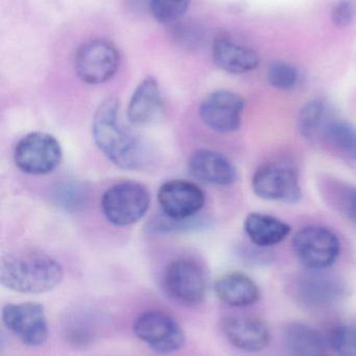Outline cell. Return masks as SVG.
Instances as JSON below:
<instances>
[{"label":"cell","instance_id":"ac0fdd59","mask_svg":"<svg viewBox=\"0 0 356 356\" xmlns=\"http://www.w3.org/2000/svg\"><path fill=\"white\" fill-rule=\"evenodd\" d=\"M215 292L222 302L232 307H250L261 297V291L254 280L238 272L221 276L215 282Z\"/></svg>","mask_w":356,"mask_h":356},{"label":"cell","instance_id":"ba28073f","mask_svg":"<svg viewBox=\"0 0 356 356\" xmlns=\"http://www.w3.org/2000/svg\"><path fill=\"white\" fill-rule=\"evenodd\" d=\"M60 142L46 133H31L17 144L14 152L16 166L22 172L44 175L52 172L62 161Z\"/></svg>","mask_w":356,"mask_h":356},{"label":"cell","instance_id":"e0dca14e","mask_svg":"<svg viewBox=\"0 0 356 356\" xmlns=\"http://www.w3.org/2000/svg\"><path fill=\"white\" fill-rule=\"evenodd\" d=\"M215 65L225 72L244 74L258 67L261 58L255 50L219 35L215 40L212 49Z\"/></svg>","mask_w":356,"mask_h":356},{"label":"cell","instance_id":"603a6c76","mask_svg":"<svg viewBox=\"0 0 356 356\" xmlns=\"http://www.w3.org/2000/svg\"><path fill=\"white\" fill-rule=\"evenodd\" d=\"M327 104L323 99H313L301 108L298 116V129L305 139H314L324 131L326 124Z\"/></svg>","mask_w":356,"mask_h":356},{"label":"cell","instance_id":"3957f363","mask_svg":"<svg viewBox=\"0 0 356 356\" xmlns=\"http://www.w3.org/2000/svg\"><path fill=\"white\" fill-rule=\"evenodd\" d=\"M150 203L146 186L139 182L123 181L104 193L100 205L105 217L113 225L129 226L146 216Z\"/></svg>","mask_w":356,"mask_h":356},{"label":"cell","instance_id":"4316f807","mask_svg":"<svg viewBox=\"0 0 356 356\" xmlns=\"http://www.w3.org/2000/svg\"><path fill=\"white\" fill-rule=\"evenodd\" d=\"M356 19V0H338L332 12V20L338 29L350 26Z\"/></svg>","mask_w":356,"mask_h":356},{"label":"cell","instance_id":"2e32d148","mask_svg":"<svg viewBox=\"0 0 356 356\" xmlns=\"http://www.w3.org/2000/svg\"><path fill=\"white\" fill-rule=\"evenodd\" d=\"M188 170L196 179L215 186H229L238 177L231 161L224 154L210 149L194 152L188 161Z\"/></svg>","mask_w":356,"mask_h":356},{"label":"cell","instance_id":"ffe728a7","mask_svg":"<svg viewBox=\"0 0 356 356\" xmlns=\"http://www.w3.org/2000/svg\"><path fill=\"white\" fill-rule=\"evenodd\" d=\"M284 342L292 356H319L325 347V341L317 330L299 322L286 325Z\"/></svg>","mask_w":356,"mask_h":356},{"label":"cell","instance_id":"7402d4cb","mask_svg":"<svg viewBox=\"0 0 356 356\" xmlns=\"http://www.w3.org/2000/svg\"><path fill=\"white\" fill-rule=\"evenodd\" d=\"M328 143L345 158L356 163V127L346 121H330L323 131Z\"/></svg>","mask_w":356,"mask_h":356},{"label":"cell","instance_id":"5b68a950","mask_svg":"<svg viewBox=\"0 0 356 356\" xmlns=\"http://www.w3.org/2000/svg\"><path fill=\"white\" fill-rule=\"evenodd\" d=\"M135 336L159 355H171L185 344V334L177 321L162 311L144 312L133 323Z\"/></svg>","mask_w":356,"mask_h":356},{"label":"cell","instance_id":"f1b7e54d","mask_svg":"<svg viewBox=\"0 0 356 356\" xmlns=\"http://www.w3.org/2000/svg\"><path fill=\"white\" fill-rule=\"evenodd\" d=\"M319 356H326V355H319Z\"/></svg>","mask_w":356,"mask_h":356},{"label":"cell","instance_id":"30bf717a","mask_svg":"<svg viewBox=\"0 0 356 356\" xmlns=\"http://www.w3.org/2000/svg\"><path fill=\"white\" fill-rule=\"evenodd\" d=\"M2 322L26 346H42L47 341V320L40 303L6 305L2 309Z\"/></svg>","mask_w":356,"mask_h":356},{"label":"cell","instance_id":"7c38bea8","mask_svg":"<svg viewBox=\"0 0 356 356\" xmlns=\"http://www.w3.org/2000/svg\"><path fill=\"white\" fill-rule=\"evenodd\" d=\"M244 99L234 92L219 90L209 94L200 106L203 122L217 133L238 131L242 123Z\"/></svg>","mask_w":356,"mask_h":356},{"label":"cell","instance_id":"d6986e66","mask_svg":"<svg viewBox=\"0 0 356 356\" xmlns=\"http://www.w3.org/2000/svg\"><path fill=\"white\" fill-rule=\"evenodd\" d=\"M245 232L251 242L261 248L284 242L291 234V226L282 220L265 213H252L245 220Z\"/></svg>","mask_w":356,"mask_h":356},{"label":"cell","instance_id":"cb8c5ba5","mask_svg":"<svg viewBox=\"0 0 356 356\" xmlns=\"http://www.w3.org/2000/svg\"><path fill=\"white\" fill-rule=\"evenodd\" d=\"M267 77L272 87L282 91H288L298 85L300 73L294 65L277 60L270 65Z\"/></svg>","mask_w":356,"mask_h":356},{"label":"cell","instance_id":"277c9868","mask_svg":"<svg viewBox=\"0 0 356 356\" xmlns=\"http://www.w3.org/2000/svg\"><path fill=\"white\" fill-rule=\"evenodd\" d=\"M163 286L176 302L184 307H196L206 295V275L198 261L190 257H180L165 269Z\"/></svg>","mask_w":356,"mask_h":356},{"label":"cell","instance_id":"8fae6325","mask_svg":"<svg viewBox=\"0 0 356 356\" xmlns=\"http://www.w3.org/2000/svg\"><path fill=\"white\" fill-rule=\"evenodd\" d=\"M158 202L167 219L173 222L187 221L196 216L205 204L202 188L187 180H169L158 191Z\"/></svg>","mask_w":356,"mask_h":356},{"label":"cell","instance_id":"8992f818","mask_svg":"<svg viewBox=\"0 0 356 356\" xmlns=\"http://www.w3.org/2000/svg\"><path fill=\"white\" fill-rule=\"evenodd\" d=\"M295 254L309 270L327 269L334 265L341 252V243L332 230L322 226L301 229L293 240Z\"/></svg>","mask_w":356,"mask_h":356},{"label":"cell","instance_id":"d4e9b609","mask_svg":"<svg viewBox=\"0 0 356 356\" xmlns=\"http://www.w3.org/2000/svg\"><path fill=\"white\" fill-rule=\"evenodd\" d=\"M192 0H150L153 16L163 24H175L187 12Z\"/></svg>","mask_w":356,"mask_h":356},{"label":"cell","instance_id":"9c48e42d","mask_svg":"<svg viewBox=\"0 0 356 356\" xmlns=\"http://www.w3.org/2000/svg\"><path fill=\"white\" fill-rule=\"evenodd\" d=\"M252 186L255 194L265 200L296 203L302 196L298 173L282 163H270L257 169Z\"/></svg>","mask_w":356,"mask_h":356},{"label":"cell","instance_id":"4fadbf2b","mask_svg":"<svg viewBox=\"0 0 356 356\" xmlns=\"http://www.w3.org/2000/svg\"><path fill=\"white\" fill-rule=\"evenodd\" d=\"M297 280L295 294L305 307L325 309L340 301L344 295V286L338 277L317 270H309Z\"/></svg>","mask_w":356,"mask_h":356},{"label":"cell","instance_id":"83f0119b","mask_svg":"<svg viewBox=\"0 0 356 356\" xmlns=\"http://www.w3.org/2000/svg\"><path fill=\"white\" fill-rule=\"evenodd\" d=\"M56 197L59 204L66 209H77L85 202V194L77 184H64L59 188Z\"/></svg>","mask_w":356,"mask_h":356},{"label":"cell","instance_id":"7a4b0ae2","mask_svg":"<svg viewBox=\"0 0 356 356\" xmlns=\"http://www.w3.org/2000/svg\"><path fill=\"white\" fill-rule=\"evenodd\" d=\"M62 266L38 250H17L2 255L0 282L4 288L22 294L49 292L62 282Z\"/></svg>","mask_w":356,"mask_h":356},{"label":"cell","instance_id":"484cf974","mask_svg":"<svg viewBox=\"0 0 356 356\" xmlns=\"http://www.w3.org/2000/svg\"><path fill=\"white\" fill-rule=\"evenodd\" d=\"M330 347L341 356H356V328L339 324L328 334Z\"/></svg>","mask_w":356,"mask_h":356},{"label":"cell","instance_id":"5bb4252c","mask_svg":"<svg viewBox=\"0 0 356 356\" xmlns=\"http://www.w3.org/2000/svg\"><path fill=\"white\" fill-rule=\"evenodd\" d=\"M221 330L230 344L245 353H259L267 348L271 341L269 326L257 318H224Z\"/></svg>","mask_w":356,"mask_h":356},{"label":"cell","instance_id":"6da1fadb","mask_svg":"<svg viewBox=\"0 0 356 356\" xmlns=\"http://www.w3.org/2000/svg\"><path fill=\"white\" fill-rule=\"evenodd\" d=\"M92 135L100 152L115 166L136 170L144 164V146L121 121L116 97L107 98L98 106L92 122Z\"/></svg>","mask_w":356,"mask_h":356},{"label":"cell","instance_id":"44dd1931","mask_svg":"<svg viewBox=\"0 0 356 356\" xmlns=\"http://www.w3.org/2000/svg\"><path fill=\"white\" fill-rule=\"evenodd\" d=\"M323 196L332 209L356 224V186L340 180L330 179L322 186Z\"/></svg>","mask_w":356,"mask_h":356},{"label":"cell","instance_id":"52a82bcc","mask_svg":"<svg viewBox=\"0 0 356 356\" xmlns=\"http://www.w3.org/2000/svg\"><path fill=\"white\" fill-rule=\"evenodd\" d=\"M121 64V54L112 42L95 39L86 42L77 50L75 68L77 76L88 85L110 81Z\"/></svg>","mask_w":356,"mask_h":356},{"label":"cell","instance_id":"9a60e30c","mask_svg":"<svg viewBox=\"0 0 356 356\" xmlns=\"http://www.w3.org/2000/svg\"><path fill=\"white\" fill-rule=\"evenodd\" d=\"M164 99L158 81L146 77L138 85L127 106V119L135 127H148L160 120L164 113Z\"/></svg>","mask_w":356,"mask_h":356}]
</instances>
